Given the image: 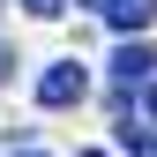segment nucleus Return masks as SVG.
I'll use <instances>...</instances> for the list:
<instances>
[{"label": "nucleus", "mask_w": 157, "mask_h": 157, "mask_svg": "<svg viewBox=\"0 0 157 157\" xmlns=\"http://www.w3.org/2000/svg\"><path fill=\"white\" fill-rule=\"evenodd\" d=\"M142 112H150V120H157V90H150V97H142Z\"/></svg>", "instance_id": "0eeeda50"}, {"label": "nucleus", "mask_w": 157, "mask_h": 157, "mask_svg": "<svg viewBox=\"0 0 157 157\" xmlns=\"http://www.w3.org/2000/svg\"><path fill=\"white\" fill-rule=\"evenodd\" d=\"M120 150H127V157H157V127H135V120H120Z\"/></svg>", "instance_id": "20e7f679"}, {"label": "nucleus", "mask_w": 157, "mask_h": 157, "mask_svg": "<svg viewBox=\"0 0 157 157\" xmlns=\"http://www.w3.org/2000/svg\"><path fill=\"white\" fill-rule=\"evenodd\" d=\"M82 157H105V150H82Z\"/></svg>", "instance_id": "1a4fd4ad"}, {"label": "nucleus", "mask_w": 157, "mask_h": 157, "mask_svg": "<svg viewBox=\"0 0 157 157\" xmlns=\"http://www.w3.org/2000/svg\"><path fill=\"white\" fill-rule=\"evenodd\" d=\"M8 157H45V150H8Z\"/></svg>", "instance_id": "6e6552de"}, {"label": "nucleus", "mask_w": 157, "mask_h": 157, "mask_svg": "<svg viewBox=\"0 0 157 157\" xmlns=\"http://www.w3.org/2000/svg\"><path fill=\"white\" fill-rule=\"evenodd\" d=\"M82 90H90L82 60H60V67H45V82H37V97H45L52 112H60V105H82Z\"/></svg>", "instance_id": "f257e3e1"}, {"label": "nucleus", "mask_w": 157, "mask_h": 157, "mask_svg": "<svg viewBox=\"0 0 157 157\" xmlns=\"http://www.w3.org/2000/svg\"><path fill=\"white\" fill-rule=\"evenodd\" d=\"M23 8H30V15H45V23H52V15H60L67 0H23Z\"/></svg>", "instance_id": "39448f33"}, {"label": "nucleus", "mask_w": 157, "mask_h": 157, "mask_svg": "<svg viewBox=\"0 0 157 157\" xmlns=\"http://www.w3.org/2000/svg\"><path fill=\"white\" fill-rule=\"evenodd\" d=\"M8 60H15V52H8V45H0V82H8Z\"/></svg>", "instance_id": "423d86ee"}, {"label": "nucleus", "mask_w": 157, "mask_h": 157, "mask_svg": "<svg viewBox=\"0 0 157 157\" xmlns=\"http://www.w3.org/2000/svg\"><path fill=\"white\" fill-rule=\"evenodd\" d=\"M97 15H105L112 30H127V37H142L150 30V15H157V0H90Z\"/></svg>", "instance_id": "f03ea898"}, {"label": "nucleus", "mask_w": 157, "mask_h": 157, "mask_svg": "<svg viewBox=\"0 0 157 157\" xmlns=\"http://www.w3.org/2000/svg\"><path fill=\"white\" fill-rule=\"evenodd\" d=\"M150 67H157V45H142V37H127V45L112 52V75H120V82H150Z\"/></svg>", "instance_id": "7ed1b4c3"}]
</instances>
